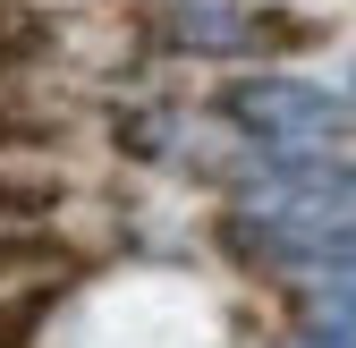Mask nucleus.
Returning <instances> with one entry per match:
<instances>
[{
	"instance_id": "39448f33",
	"label": "nucleus",
	"mask_w": 356,
	"mask_h": 348,
	"mask_svg": "<svg viewBox=\"0 0 356 348\" xmlns=\"http://www.w3.org/2000/svg\"><path fill=\"white\" fill-rule=\"evenodd\" d=\"M34 145H60V127L34 119V111H9V102H0V153H34Z\"/></svg>"
},
{
	"instance_id": "7ed1b4c3",
	"label": "nucleus",
	"mask_w": 356,
	"mask_h": 348,
	"mask_svg": "<svg viewBox=\"0 0 356 348\" xmlns=\"http://www.w3.org/2000/svg\"><path fill=\"white\" fill-rule=\"evenodd\" d=\"M60 264V246L42 238V230H0V280H34V272H51Z\"/></svg>"
},
{
	"instance_id": "f257e3e1",
	"label": "nucleus",
	"mask_w": 356,
	"mask_h": 348,
	"mask_svg": "<svg viewBox=\"0 0 356 348\" xmlns=\"http://www.w3.org/2000/svg\"><path fill=\"white\" fill-rule=\"evenodd\" d=\"M51 60V17L34 0H0V77H26Z\"/></svg>"
},
{
	"instance_id": "20e7f679",
	"label": "nucleus",
	"mask_w": 356,
	"mask_h": 348,
	"mask_svg": "<svg viewBox=\"0 0 356 348\" xmlns=\"http://www.w3.org/2000/svg\"><path fill=\"white\" fill-rule=\"evenodd\" d=\"M51 297H60V289H17L9 306H0V348H34L42 315H51Z\"/></svg>"
},
{
	"instance_id": "f03ea898",
	"label": "nucleus",
	"mask_w": 356,
	"mask_h": 348,
	"mask_svg": "<svg viewBox=\"0 0 356 348\" xmlns=\"http://www.w3.org/2000/svg\"><path fill=\"white\" fill-rule=\"evenodd\" d=\"M60 212V179H26V170H0V221H42Z\"/></svg>"
}]
</instances>
